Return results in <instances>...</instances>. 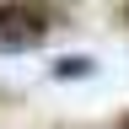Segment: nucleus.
Returning a JSON list of instances; mask_svg holds the SVG:
<instances>
[{"label": "nucleus", "mask_w": 129, "mask_h": 129, "mask_svg": "<svg viewBox=\"0 0 129 129\" xmlns=\"http://www.w3.org/2000/svg\"><path fill=\"white\" fill-rule=\"evenodd\" d=\"M48 32H54V6H48V11H38V16H22V22H6V27H0V54L38 48Z\"/></svg>", "instance_id": "nucleus-1"}, {"label": "nucleus", "mask_w": 129, "mask_h": 129, "mask_svg": "<svg viewBox=\"0 0 129 129\" xmlns=\"http://www.w3.org/2000/svg\"><path fill=\"white\" fill-rule=\"evenodd\" d=\"M75 75H91V59L86 54H70V59L54 64V81H75Z\"/></svg>", "instance_id": "nucleus-2"}, {"label": "nucleus", "mask_w": 129, "mask_h": 129, "mask_svg": "<svg viewBox=\"0 0 129 129\" xmlns=\"http://www.w3.org/2000/svg\"><path fill=\"white\" fill-rule=\"evenodd\" d=\"M118 22H124V27H129V0H124V6H118Z\"/></svg>", "instance_id": "nucleus-3"}, {"label": "nucleus", "mask_w": 129, "mask_h": 129, "mask_svg": "<svg viewBox=\"0 0 129 129\" xmlns=\"http://www.w3.org/2000/svg\"><path fill=\"white\" fill-rule=\"evenodd\" d=\"M118 129H129V113H124V118H118Z\"/></svg>", "instance_id": "nucleus-4"}]
</instances>
